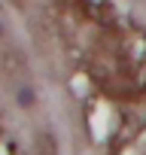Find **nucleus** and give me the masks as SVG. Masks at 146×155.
I'll use <instances>...</instances> for the list:
<instances>
[{
  "label": "nucleus",
  "instance_id": "f257e3e1",
  "mask_svg": "<svg viewBox=\"0 0 146 155\" xmlns=\"http://www.w3.org/2000/svg\"><path fill=\"white\" fill-rule=\"evenodd\" d=\"M15 97H18V104H22L25 110H31V107H34V91H31L28 85H18V91H15Z\"/></svg>",
  "mask_w": 146,
  "mask_h": 155
}]
</instances>
